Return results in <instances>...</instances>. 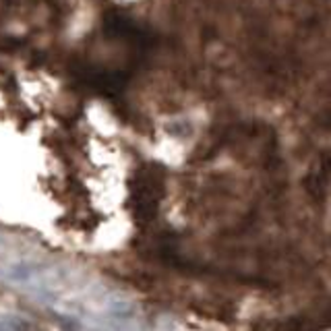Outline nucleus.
<instances>
[{
	"mask_svg": "<svg viewBox=\"0 0 331 331\" xmlns=\"http://www.w3.org/2000/svg\"><path fill=\"white\" fill-rule=\"evenodd\" d=\"M0 280L36 298L62 317L91 319L100 325H123L137 319V304L112 288L87 282L64 265L36 259H13L0 265Z\"/></svg>",
	"mask_w": 331,
	"mask_h": 331,
	"instance_id": "nucleus-1",
	"label": "nucleus"
},
{
	"mask_svg": "<svg viewBox=\"0 0 331 331\" xmlns=\"http://www.w3.org/2000/svg\"><path fill=\"white\" fill-rule=\"evenodd\" d=\"M33 323L25 321L23 315H15V312H4L0 315V329H31Z\"/></svg>",
	"mask_w": 331,
	"mask_h": 331,
	"instance_id": "nucleus-2",
	"label": "nucleus"
}]
</instances>
